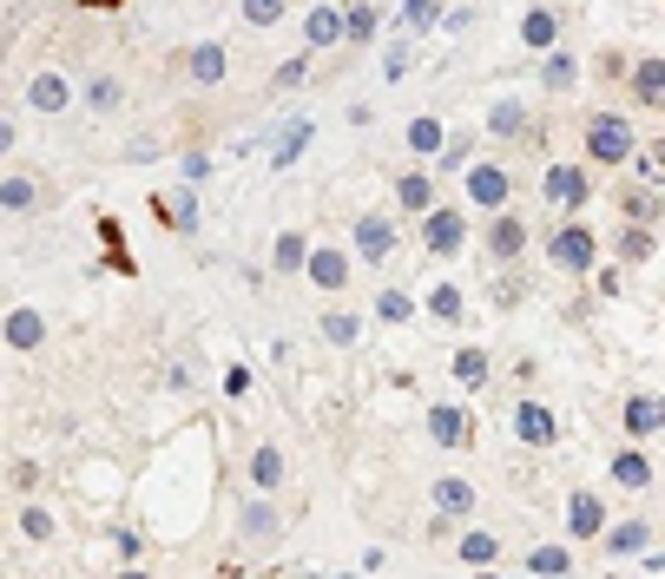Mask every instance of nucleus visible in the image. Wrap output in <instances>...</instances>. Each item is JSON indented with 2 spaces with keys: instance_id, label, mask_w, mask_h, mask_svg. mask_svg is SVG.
<instances>
[{
  "instance_id": "nucleus-26",
  "label": "nucleus",
  "mask_w": 665,
  "mask_h": 579,
  "mask_svg": "<svg viewBox=\"0 0 665 579\" xmlns=\"http://www.w3.org/2000/svg\"><path fill=\"white\" fill-rule=\"evenodd\" d=\"M422 316L442 323V330H461V323H468V296H461V284H436L429 296H422Z\"/></svg>"
},
{
  "instance_id": "nucleus-42",
  "label": "nucleus",
  "mask_w": 665,
  "mask_h": 579,
  "mask_svg": "<svg viewBox=\"0 0 665 579\" xmlns=\"http://www.w3.org/2000/svg\"><path fill=\"white\" fill-rule=\"evenodd\" d=\"M53 533H60V520H53L47 507H40V501H20V540H33V547H47Z\"/></svg>"
},
{
  "instance_id": "nucleus-2",
  "label": "nucleus",
  "mask_w": 665,
  "mask_h": 579,
  "mask_svg": "<svg viewBox=\"0 0 665 579\" xmlns=\"http://www.w3.org/2000/svg\"><path fill=\"white\" fill-rule=\"evenodd\" d=\"M547 264H554L560 277L599 271V230H593L587 217H560V224L547 230Z\"/></svg>"
},
{
  "instance_id": "nucleus-55",
  "label": "nucleus",
  "mask_w": 665,
  "mask_h": 579,
  "mask_svg": "<svg viewBox=\"0 0 665 579\" xmlns=\"http://www.w3.org/2000/svg\"><path fill=\"white\" fill-rule=\"evenodd\" d=\"M79 7H113V0H79Z\"/></svg>"
},
{
  "instance_id": "nucleus-14",
  "label": "nucleus",
  "mask_w": 665,
  "mask_h": 579,
  "mask_svg": "<svg viewBox=\"0 0 665 579\" xmlns=\"http://www.w3.org/2000/svg\"><path fill=\"white\" fill-rule=\"evenodd\" d=\"M151 217L172 230V237H192L198 230V185H172V192H151Z\"/></svg>"
},
{
  "instance_id": "nucleus-47",
  "label": "nucleus",
  "mask_w": 665,
  "mask_h": 579,
  "mask_svg": "<svg viewBox=\"0 0 665 579\" xmlns=\"http://www.w3.org/2000/svg\"><path fill=\"white\" fill-rule=\"evenodd\" d=\"M633 178H665V133H659L653 145H646L639 158H633Z\"/></svg>"
},
{
  "instance_id": "nucleus-33",
  "label": "nucleus",
  "mask_w": 665,
  "mask_h": 579,
  "mask_svg": "<svg viewBox=\"0 0 665 579\" xmlns=\"http://www.w3.org/2000/svg\"><path fill=\"white\" fill-rule=\"evenodd\" d=\"M79 99H86V112H119V106H126V79H113V72H86Z\"/></svg>"
},
{
  "instance_id": "nucleus-21",
  "label": "nucleus",
  "mask_w": 665,
  "mask_h": 579,
  "mask_svg": "<svg viewBox=\"0 0 665 579\" xmlns=\"http://www.w3.org/2000/svg\"><path fill=\"white\" fill-rule=\"evenodd\" d=\"M540 92H554V99L580 92V53L574 47H547L540 53Z\"/></svg>"
},
{
  "instance_id": "nucleus-9",
  "label": "nucleus",
  "mask_w": 665,
  "mask_h": 579,
  "mask_svg": "<svg viewBox=\"0 0 665 579\" xmlns=\"http://www.w3.org/2000/svg\"><path fill=\"white\" fill-rule=\"evenodd\" d=\"M237 540H244V547H277V540H284V513H277L271 494L251 488V501L237 507Z\"/></svg>"
},
{
  "instance_id": "nucleus-32",
  "label": "nucleus",
  "mask_w": 665,
  "mask_h": 579,
  "mask_svg": "<svg viewBox=\"0 0 665 579\" xmlns=\"http://www.w3.org/2000/svg\"><path fill=\"white\" fill-rule=\"evenodd\" d=\"M185 72H192L198 86H224V72H231V53H224L218 40H198V47L185 53Z\"/></svg>"
},
{
  "instance_id": "nucleus-49",
  "label": "nucleus",
  "mask_w": 665,
  "mask_h": 579,
  "mask_svg": "<svg viewBox=\"0 0 665 579\" xmlns=\"http://www.w3.org/2000/svg\"><path fill=\"white\" fill-rule=\"evenodd\" d=\"M468 158H475V139H448L442 158H436V171H468Z\"/></svg>"
},
{
  "instance_id": "nucleus-10",
  "label": "nucleus",
  "mask_w": 665,
  "mask_h": 579,
  "mask_svg": "<svg viewBox=\"0 0 665 579\" xmlns=\"http://www.w3.org/2000/svg\"><path fill=\"white\" fill-rule=\"evenodd\" d=\"M619 429H626V441H653V434H665V395L659 389H626V402H619Z\"/></svg>"
},
{
  "instance_id": "nucleus-35",
  "label": "nucleus",
  "mask_w": 665,
  "mask_h": 579,
  "mask_svg": "<svg viewBox=\"0 0 665 579\" xmlns=\"http://www.w3.org/2000/svg\"><path fill=\"white\" fill-rule=\"evenodd\" d=\"M402 139H409V151H415V158H442V145H448V126H442V119H436V112H415Z\"/></svg>"
},
{
  "instance_id": "nucleus-28",
  "label": "nucleus",
  "mask_w": 665,
  "mask_h": 579,
  "mask_svg": "<svg viewBox=\"0 0 665 579\" xmlns=\"http://www.w3.org/2000/svg\"><path fill=\"white\" fill-rule=\"evenodd\" d=\"M448 375H454L461 389H488V382H495V356H488L481 343H461L454 362H448Z\"/></svg>"
},
{
  "instance_id": "nucleus-52",
  "label": "nucleus",
  "mask_w": 665,
  "mask_h": 579,
  "mask_svg": "<svg viewBox=\"0 0 665 579\" xmlns=\"http://www.w3.org/2000/svg\"><path fill=\"white\" fill-rule=\"evenodd\" d=\"M626 72H633L626 67V53H599V79H626Z\"/></svg>"
},
{
  "instance_id": "nucleus-34",
  "label": "nucleus",
  "mask_w": 665,
  "mask_h": 579,
  "mask_svg": "<svg viewBox=\"0 0 665 579\" xmlns=\"http://www.w3.org/2000/svg\"><path fill=\"white\" fill-rule=\"evenodd\" d=\"M527 126H534V119H527V99H515V92L488 106V133H495V139H527Z\"/></svg>"
},
{
  "instance_id": "nucleus-12",
  "label": "nucleus",
  "mask_w": 665,
  "mask_h": 579,
  "mask_svg": "<svg viewBox=\"0 0 665 579\" xmlns=\"http://www.w3.org/2000/svg\"><path fill=\"white\" fill-rule=\"evenodd\" d=\"M74 79L60 67H40L33 79H27V112H40V119H60V112H74Z\"/></svg>"
},
{
  "instance_id": "nucleus-40",
  "label": "nucleus",
  "mask_w": 665,
  "mask_h": 579,
  "mask_svg": "<svg viewBox=\"0 0 665 579\" xmlns=\"http://www.w3.org/2000/svg\"><path fill=\"white\" fill-rule=\"evenodd\" d=\"M343 20H350L343 47H370L375 33H382V20H375V7H370V0H343Z\"/></svg>"
},
{
  "instance_id": "nucleus-11",
  "label": "nucleus",
  "mask_w": 665,
  "mask_h": 579,
  "mask_svg": "<svg viewBox=\"0 0 665 579\" xmlns=\"http://www.w3.org/2000/svg\"><path fill=\"white\" fill-rule=\"evenodd\" d=\"M461 244H468V212L461 205H436L422 217V251L429 257H461Z\"/></svg>"
},
{
  "instance_id": "nucleus-31",
  "label": "nucleus",
  "mask_w": 665,
  "mask_h": 579,
  "mask_svg": "<svg viewBox=\"0 0 665 579\" xmlns=\"http://www.w3.org/2000/svg\"><path fill=\"white\" fill-rule=\"evenodd\" d=\"M429 494H436V507H442V513H454V520H475V481H461V474H436V481H429Z\"/></svg>"
},
{
  "instance_id": "nucleus-8",
  "label": "nucleus",
  "mask_w": 665,
  "mask_h": 579,
  "mask_svg": "<svg viewBox=\"0 0 665 579\" xmlns=\"http://www.w3.org/2000/svg\"><path fill=\"white\" fill-rule=\"evenodd\" d=\"M303 277L323 290V296H343L350 277H356V251H336V244H310V264H303Z\"/></svg>"
},
{
  "instance_id": "nucleus-25",
  "label": "nucleus",
  "mask_w": 665,
  "mask_h": 579,
  "mask_svg": "<svg viewBox=\"0 0 665 579\" xmlns=\"http://www.w3.org/2000/svg\"><path fill=\"white\" fill-rule=\"evenodd\" d=\"M40 343H47V316H40L33 303H13V310H7V350L33 356Z\"/></svg>"
},
{
  "instance_id": "nucleus-37",
  "label": "nucleus",
  "mask_w": 665,
  "mask_h": 579,
  "mask_svg": "<svg viewBox=\"0 0 665 579\" xmlns=\"http://www.w3.org/2000/svg\"><path fill=\"white\" fill-rule=\"evenodd\" d=\"M310 133H316L310 119H291V126H277V139H271V171H291L296 151L310 145Z\"/></svg>"
},
{
  "instance_id": "nucleus-46",
  "label": "nucleus",
  "mask_w": 665,
  "mask_h": 579,
  "mask_svg": "<svg viewBox=\"0 0 665 579\" xmlns=\"http://www.w3.org/2000/svg\"><path fill=\"white\" fill-rule=\"evenodd\" d=\"M178 178H185V185H205V178H212V151H205V145H192V151L178 158Z\"/></svg>"
},
{
  "instance_id": "nucleus-45",
  "label": "nucleus",
  "mask_w": 665,
  "mask_h": 579,
  "mask_svg": "<svg viewBox=\"0 0 665 579\" xmlns=\"http://www.w3.org/2000/svg\"><path fill=\"white\" fill-rule=\"evenodd\" d=\"M237 13H244V27H257V33H264V27H277V20H284V0H244Z\"/></svg>"
},
{
  "instance_id": "nucleus-7",
  "label": "nucleus",
  "mask_w": 665,
  "mask_h": 579,
  "mask_svg": "<svg viewBox=\"0 0 665 579\" xmlns=\"http://www.w3.org/2000/svg\"><path fill=\"white\" fill-rule=\"evenodd\" d=\"M422 429H429L436 448L461 454V448H475V409H461V402H429V409H422Z\"/></svg>"
},
{
  "instance_id": "nucleus-48",
  "label": "nucleus",
  "mask_w": 665,
  "mask_h": 579,
  "mask_svg": "<svg viewBox=\"0 0 665 579\" xmlns=\"http://www.w3.org/2000/svg\"><path fill=\"white\" fill-rule=\"evenodd\" d=\"M303 79H310V53H296V60H284V67L271 72V86H277V92H296Z\"/></svg>"
},
{
  "instance_id": "nucleus-30",
  "label": "nucleus",
  "mask_w": 665,
  "mask_h": 579,
  "mask_svg": "<svg viewBox=\"0 0 665 579\" xmlns=\"http://www.w3.org/2000/svg\"><path fill=\"white\" fill-rule=\"evenodd\" d=\"M574 567H580V560H574V547H567V540H540V547H527V573L567 579Z\"/></svg>"
},
{
  "instance_id": "nucleus-36",
  "label": "nucleus",
  "mask_w": 665,
  "mask_h": 579,
  "mask_svg": "<svg viewBox=\"0 0 665 579\" xmlns=\"http://www.w3.org/2000/svg\"><path fill=\"white\" fill-rule=\"evenodd\" d=\"M454 560H461V567H495V560H501V533L468 527V533L454 540Z\"/></svg>"
},
{
  "instance_id": "nucleus-23",
  "label": "nucleus",
  "mask_w": 665,
  "mask_h": 579,
  "mask_svg": "<svg viewBox=\"0 0 665 579\" xmlns=\"http://www.w3.org/2000/svg\"><path fill=\"white\" fill-rule=\"evenodd\" d=\"M520 47H527V53L560 47V7H554V0H540V7H527V13H520Z\"/></svg>"
},
{
  "instance_id": "nucleus-54",
  "label": "nucleus",
  "mask_w": 665,
  "mask_h": 579,
  "mask_svg": "<svg viewBox=\"0 0 665 579\" xmlns=\"http://www.w3.org/2000/svg\"><path fill=\"white\" fill-rule=\"evenodd\" d=\"M382 72H389V79H402V72H409V47H395V53L382 60Z\"/></svg>"
},
{
  "instance_id": "nucleus-39",
  "label": "nucleus",
  "mask_w": 665,
  "mask_h": 579,
  "mask_svg": "<svg viewBox=\"0 0 665 579\" xmlns=\"http://www.w3.org/2000/svg\"><path fill=\"white\" fill-rule=\"evenodd\" d=\"M33 205H40V185H33L27 171H7V178H0V212H7V217H27Z\"/></svg>"
},
{
  "instance_id": "nucleus-17",
  "label": "nucleus",
  "mask_w": 665,
  "mask_h": 579,
  "mask_svg": "<svg viewBox=\"0 0 665 579\" xmlns=\"http://www.w3.org/2000/svg\"><path fill=\"white\" fill-rule=\"evenodd\" d=\"M613 257H619L626 271H646V264L659 257V224H639V217H626V224L613 230Z\"/></svg>"
},
{
  "instance_id": "nucleus-18",
  "label": "nucleus",
  "mask_w": 665,
  "mask_h": 579,
  "mask_svg": "<svg viewBox=\"0 0 665 579\" xmlns=\"http://www.w3.org/2000/svg\"><path fill=\"white\" fill-rule=\"evenodd\" d=\"M436 205H442V198H436V171H422V165L395 171V212L402 217H429Z\"/></svg>"
},
{
  "instance_id": "nucleus-24",
  "label": "nucleus",
  "mask_w": 665,
  "mask_h": 579,
  "mask_svg": "<svg viewBox=\"0 0 665 579\" xmlns=\"http://www.w3.org/2000/svg\"><path fill=\"white\" fill-rule=\"evenodd\" d=\"M567 533H574V540H599V533H606V501H599L593 488H574V494H567Z\"/></svg>"
},
{
  "instance_id": "nucleus-53",
  "label": "nucleus",
  "mask_w": 665,
  "mask_h": 579,
  "mask_svg": "<svg viewBox=\"0 0 665 579\" xmlns=\"http://www.w3.org/2000/svg\"><path fill=\"white\" fill-rule=\"evenodd\" d=\"M165 389H172V395H185V389H192V369H185V362H172V369H165Z\"/></svg>"
},
{
  "instance_id": "nucleus-51",
  "label": "nucleus",
  "mask_w": 665,
  "mask_h": 579,
  "mask_svg": "<svg viewBox=\"0 0 665 579\" xmlns=\"http://www.w3.org/2000/svg\"><path fill=\"white\" fill-rule=\"evenodd\" d=\"M151 158H158V139H151V133H139V139L126 145V165H151Z\"/></svg>"
},
{
  "instance_id": "nucleus-1",
  "label": "nucleus",
  "mask_w": 665,
  "mask_h": 579,
  "mask_svg": "<svg viewBox=\"0 0 665 579\" xmlns=\"http://www.w3.org/2000/svg\"><path fill=\"white\" fill-rule=\"evenodd\" d=\"M580 151L599 171H619L639 158V133H633V112H587V133H580Z\"/></svg>"
},
{
  "instance_id": "nucleus-5",
  "label": "nucleus",
  "mask_w": 665,
  "mask_h": 579,
  "mask_svg": "<svg viewBox=\"0 0 665 579\" xmlns=\"http://www.w3.org/2000/svg\"><path fill=\"white\" fill-rule=\"evenodd\" d=\"M527 244H534V230H527V217L508 205V212H488V230H481V251H488V264H501V271H515L520 257H527Z\"/></svg>"
},
{
  "instance_id": "nucleus-19",
  "label": "nucleus",
  "mask_w": 665,
  "mask_h": 579,
  "mask_svg": "<svg viewBox=\"0 0 665 579\" xmlns=\"http://www.w3.org/2000/svg\"><path fill=\"white\" fill-rule=\"evenodd\" d=\"M606 481H613V488H626V494H646V488H653L659 474H653L646 448H639V441H626V448H619V454L606 461Z\"/></svg>"
},
{
  "instance_id": "nucleus-43",
  "label": "nucleus",
  "mask_w": 665,
  "mask_h": 579,
  "mask_svg": "<svg viewBox=\"0 0 665 579\" xmlns=\"http://www.w3.org/2000/svg\"><path fill=\"white\" fill-rule=\"evenodd\" d=\"M395 27H402V33H429V27H436V0H402Z\"/></svg>"
},
{
  "instance_id": "nucleus-50",
  "label": "nucleus",
  "mask_w": 665,
  "mask_h": 579,
  "mask_svg": "<svg viewBox=\"0 0 665 579\" xmlns=\"http://www.w3.org/2000/svg\"><path fill=\"white\" fill-rule=\"evenodd\" d=\"M113 547H119V560H126V567H133V560L146 553V540H139L133 527H113Z\"/></svg>"
},
{
  "instance_id": "nucleus-38",
  "label": "nucleus",
  "mask_w": 665,
  "mask_h": 579,
  "mask_svg": "<svg viewBox=\"0 0 665 579\" xmlns=\"http://www.w3.org/2000/svg\"><path fill=\"white\" fill-rule=\"evenodd\" d=\"M303 264H310V237H303V230H284V237L271 244V271H277V277H303Z\"/></svg>"
},
{
  "instance_id": "nucleus-15",
  "label": "nucleus",
  "mask_w": 665,
  "mask_h": 579,
  "mask_svg": "<svg viewBox=\"0 0 665 579\" xmlns=\"http://www.w3.org/2000/svg\"><path fill=\"white\" fill-rule=\"evenodd\" d=\"M560 415H554V409H547V402H527V395H520L515 402V441L520 448H540V454H547V448H560Z\"/></svg>"
},
{
  "instance_id": "nucleus-20",
  "label": "nucleus",
  "mask_w": 665,
  "mask_h": 579,
  "mask_svg": "<svg viewBox=\"0 0 665 579\" xmlns=\"http://www.w3.org/2000/svg\"><path fill=\"white\" fill-rule=\"evenodd\" d=\"M244 474H251V488H257V494H277V488L291 481V461H284V448H277V441H257V448H251V461H244Z\"/></svg>"
},
{
  "instance_id": "nucleus-4",
  "label": "nucleus",
  "mask_w": 665,
  "mask_h": 579,
  "mask_svg": "<svg viewBox=\"0 0 665 579\" xmlns=\"http://www.w3.org/2000/svg\"><path fill=\"white\" fill-rule=\"evenodd\" d=\"M540 198H547L560 217H580L593 205V171L587 165H574V158H554L547 178H540Z\"/></svg>"
},
{
  "instance_id": "nucleus-41",
  "label": "nucleus",
  "mask_w": 665,
  "mask_h": 579,
  "mask_svg": "<svg viewBox=\"0 0 665 579\" xmlns=\"http://www.w3.org/2000/svg\"><path fill=\"white\" fill-rule=\"evenodd\" d=\"M415 316H422V303H415V296H409V290H382V296H375V323H415Z\"/></svg>"
},
{
  "instance_id": "nucleus-22",
  "label": "nucleus",
  "mask_w": 665,
  "mask_h": 579,
  "mask_svg": "<svg viewBox=\"0 0 665 579\" xmlns=\"http://www.w3.org/2000/svg\"><path fill=\"white\" fill-rule=\"evenodd\" d=\"M343 33H350L343 7H310V13H303V47H310V53H330V47H343Z\"/></svg>"
},
{
  "instance_id": "nucleus-44",
  "label": "nucleus",
  "mask_w": 665,
  "mask_h": 579,
  "mask_svg": "<svg viewBox=\"0 0 665 579\" xmlns=\"http://www.w3.org/2000/svg\"><path fill=\"white\" fill-rule=\"evenodd\" d=\"M7 488H13L20 501H33V494H40V461H13V468H7Z\"/></svg>"
},
{
  "instance_id": "nucleus-27",
  "label": "nucleus",
  "mask_w": 665,
  "mask_h": 579,
  "mask_svg": "<svg viewBox=\"0 0 665 579\" xmlns=\"http://www.w3.org/2000/svg\"><path fill=\"white\" fill-rule=\"evenodd\" d=\"M363 323H370V316H356V310H323V316H316V336H323L330 350H356V343H363Z\"/></svg>"
},
{
  "instance_id": "nucleus-6",
  "label": "nucleus",
  "mask_w": 665,
  "mask_h": 579,
  "mask_svg": "<svg viewBox=\"0 0 665 579\" xmlns=\"http://www.w3.org/2000/svg\"><path fill=\"white\" fill-rule=\"evenodd\" d=\"M395 244H402V230H395V217L382 212H363L356 224H350V251H356V264H370V271H382L389 257H395Z\"/></svg>"
},
{
  "instance_id": "nucleus-13",
  "label": "nucleus",
  "mask_w": 665,
  "mask_h": 579,
  "mask_svg": "<svg viewBox=\"0 0 665 579\" xmlns=\"http://www.w3.org/2000/svg\"><path fill=\"white\" fill-rule=\"evenodd\" d=\"M646 547H653V520H639V513H626V520H606V533H599V553L619 567V560H646Z\"/></svg>"
},
{
  "instance_id": "nucleus-16",
  "label": "nucleus",
  "mask_w": 665,
  "mask_h": 579,
  "mask_svg": "<svg viewBox=\"0 0 665 579\" xmlns=\"http://www.w3.org/2000/svg\"><path fill=\"white\" fill-rule=\"evenodd\" d=\"M626 92H633L639 112H665V53H633Z\"/></svg>"
},
{
  "instance_id": "nucleus-29",
  "label": "nucleus",
  "mask_w": 665,
  "mask_h": 579,
  "mask_svg": "<svg viewBox=\"0 0 665 579\" xmlns=\"http://www.w3.org/2000/svg\"><path fill=\"white\" fill-rule=\"evenodd\" d=\"M619 217H639V224H659V217H665V198L653 192V178H633V185H619Z\"/></svg>"
},
{
  "instance_id": "nucleus-3",
  "label": "nucleus",
  "mask_w": 665,
  "mask_h": 579,
  "mask_svg": "<svg viewBox=\"0 0 665 579\" xmlns=\"http://www.w3.org/2000/svg\"><path fill=\"white\" fill-rule=\"evenodd\" d=\"M461 198H468V212H508L515 205V171L508 165H495V158H475L468 171H461Z\"/></svg>"
}]
</instances>
